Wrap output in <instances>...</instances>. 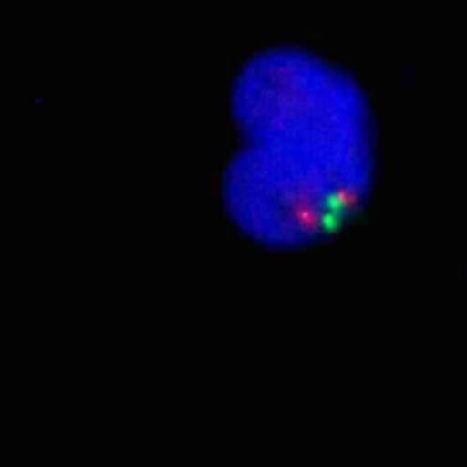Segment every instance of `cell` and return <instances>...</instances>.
<instances>
[{
	"label": "cell",
	"mask_w": 467,
	"mask_h": 467,
	"mask_svg": "<svg viewBox=\"0 0 467 467\" xmlns=\"http://www.w3.org/2000/svg\"><path fill=\"white\" fill-rule=\"evenodd\" d=\"M374 158H333L242 141L222 171L223 210L233 226L269 249H306L363 214Z\"/></svg>",
	"instance_id": "cell-1"
},
{
	"label": "cell",
	"mask_w": 467,
	"mask_h": 467,
	"mask_svg": "<svg viewBox=\"0 0 467 467\" xmlns=\"http://www.w3.org/2000/svg\"><path fill=\"white\" fill-rule=\"evenodd\" d=\"M231 114L242 141L333 158H374L363 87L331 59L274 46L237 68Z\"/></svg>",
	"instance_id": "cell-2"
}]
</instances>
